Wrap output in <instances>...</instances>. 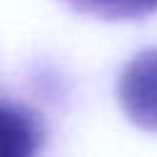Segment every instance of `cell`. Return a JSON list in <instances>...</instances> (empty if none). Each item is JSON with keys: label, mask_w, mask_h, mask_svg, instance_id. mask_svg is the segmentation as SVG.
<instances>
[{"label": "cell", "mask_w": 157, "mask_h": 157, "mask_svg": "<svg viewBox=\"0 0 157 157\" xmlns=\"http://www.w3.org/2000/svg\"><path fill=\"white\" fill-rule=\"evenodd\" d=\"M115 91L128 120L157 132V47L142 49L123 66Z\"/></svg>", "instance_id": "1"}, {"label": "cell", "mask_w": 157, "mask_h": 157, "mask_svg": "<svg viewBox=\"0 0 157 157\" xmlns=\"http://www.w3.org/2000/svg\"><path fill=\"white\" fill-rule=\"evenodd\" d=\"M39 118L12 101H0V157H32L42 147Z\"/></svg>", "instance_id": "2"}, {"label": "cell", "mask_w": 157, "mask_h": 157, "mask_svg": "<svg viewBox=\"0 0 157 157\" xmlns=\"http://www.w3.org/2000/svg\"><path fill=\"white\" fill-rule=\"evenodd\" d=\"M78 12L103 20H130L157 12V0H69Z\"/></svg>", "instance_id": "3"}]
</instances>
